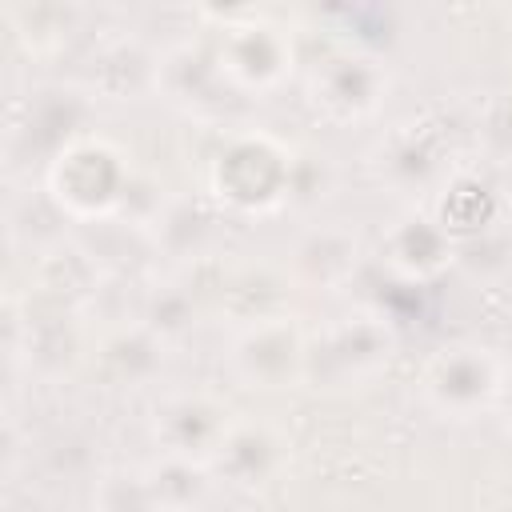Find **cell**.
I'll return each mask as SVG.
<instances>
[{
    "mask_svg": "<svg viewBox=\"0 0 512 512\" xmlns=\"http://www.w3.org/2000/svg\"><path fill=\"white\" fill-rule=\"evenodd\" d=\"M128 188H132L128 164L104 140H76V144H68L52 160V172H48L52 204L64 216H72V220L108 216L112 208H120L128 200Z\"/></svg>",
    "mask_w": 512,
    "mask_h": 512,
    "instance_id": "6da1fadb",
    "label": "cell"
},
{
    "mask_svg": "<svg viewBox=\"0 0 512 512\" xmlns=\"http://www.w3.org/2000/svg\"><path fill=\"white\" fill-rule=\"evenodd\" d=\"M504 388L508 384H504L500 360L468 344L436 352L420 376L424 400L448 420H472L476 412H488L504 396Z\"/></svg>",
    "mask_w": 512,
    "mask_h": 512,
    "instance_id": "7a4b0ae2",
    "label": "cell"
},
{
    "mask_svg": "<svg viewBox=\"0 0 512 512\" xmlns=\"http://www.w3.org/2000/svg\"><path fill=\"white\" fill-rule=\"evenodd\" d=\"M232 372L248 388H292L308 376V340L292 316L252 320L232 344Z\"/></svg>",
    "mask_w": 512,
    "mask_h": 512,
    "instance_id": "3957f363",
    "label": "cell"
},
{
    "mask_svg": "<svg viewBox=\"0 0 512 512\" xmlns=\"http://www.w3.org/2000/svg\"><path fill=\"white\" fill-rule=\"evenodd\" d=\"M236 416L208 392H180L168 396L156 408V444L160 456L172 460H192V464H212L220 444L228 440Z\"/></svg>",
    "mask_w": 512,
    "mask_h": 512,
    "instance_id": "277c9868",
    "label": "cell"
},
{
    "mask_svg": "<svg viewBox=\"0 0 512 512\" xmlns=\"http://www.w3.org/2000/svg\"><path fill=\"white\" fill-rule=\"evenodd\" d=\"M392 356V336L372 316H348L308 344V376L328 384H364Z\"/></svg>",
    "mask_w": 512,
    "mask_h": 512,
    "instance_id": "5b68a950",
    "label": "cell"
},
{
    "mask_svg": "<svg viewBox=\"0 0 512 512\" xmlns=\"http://www.w3.org/2000/svg\"><path fill=\"white\" fill-rule=\"evenodd\" d=\"M216 68L220 76H228L240 88H276L288 68H292V44L276 24H236L224 28L220 36V52H216Z\"/></svg>",
    "mask_w": 512,
    "mask_h": 512,
    "instance_id": "8992f818",
    "label": "cell"
},
{
    "mask_svg": "<svg viewBox=\"0 0 512 512\" xmlns=\"http://www.w3.org/2000/svg\"><path fill=\"white\" fill-rule=\"evenodd\" d=\"M284 456H288V452H284V444H280V436H276L272 428L236 420L232 432H228V440H224L220 452L212 456L208 472L224 476V480H228L232 488H240V492H256V488H268V484L280 476Z\"/></svg>",
    "mask_w": 512,
    "mask_h": 512,
    "instance_id": "52a82bcc",
    "label": "cell"
},
{
    "mask_svg": "<svg viewBox=\"0 0 512 512\" xmlns=\"http://www.w3.org/2000/svg\"><path fill=\"white\" fill-rule=\"evenodd\" d=\"M384 72L368 56H332L312 80L316 104H324L332 116H368L384 96Z\"/></svg>",
    "mask_w": 512,
    "mask_h": 512,
    "instance_id": "ba28073f",
    "label": "cell"
},
{
    "mask_svg": "<svg viewBox=\"0 0 512 512\" xmlns=\"http://www.w3.org/2000/svg\"><path fill=\"white\" fill-rule=\"evenodd\" d=\"M384 256H388V264H392L396 272H404V276H432V272H440V268L448 264L452 244H448V236H444L432 220L408 216V220H400V224L392 228Z\"/></svg>",
    "mask_w": 512,
    "mask_h": 512,
    "instance_id": "9c48e42d",
    "label": "cell"
},
{
    "mask_svg": "<svg viewBox=\"0 0 512 512\" xmlns=\"http://www.w3.org/2000/svg\"><path fill=\"white\" fill-rule=\"evenodd\" d=\"M356 268V240L336 228H316L296 248V280L312 288H336Z\"/></svg>",
    "mask_w": 512,
    "mask_h": 512,
    "instance_id": "30bf717a",
    "label": "cell"
},
{
    "mask_svg": "<svg viewBox=\"0 0 512 512\" xmlns=\"http://www.w3.org/2000/svg\"><path fill=\"white\" fill-rule=\"evenodd\" d=\"M160 352H164V340H156L144 324H136L100 344V364L116 388H140L160 368Z\"/></svg>",
    "mask_w": 512,
    "mask_h": 512,
    "instance_id": "8fae6325",
    "label": "cell"
},
{
    "mask_svg": "<svg viewBox=\"0 0 512 512\" xmlns=\"http://www.w3.org/2000/svg\"><path fill=\"white\" fill-rule=\"evenodd\" d=\"M204 472H208L204 464L160 456V460L144 472V480H148V492H152V500L160 504V512H184L188 504H196V500L208 492Z\"/></svg>",
    "mask_w": 512,
    "mask_h": 512,
    "instance_id": "7c38bea8",
    "label": "cell"
},
{
    "mask_svg": "<svg viewBox=\"0 0 512 512\" xmlns=\"http://www.w3.org/2000/svg\"><path fill=\"white\" fill-rule=\"evenodd\" d=\"M196 308H192V300L184 296V292H176V288H164V292H152L148 296V304H144V328L156 336V340H168V336H180V332H188L196 320Z\"/></svg>",
    "mask_w": 512,
    "mask_h": 512,
    "instance_id": "4fadbf2b",
    "label": "cell"
},
{
    "mask_svg": "<svg viewBox=\"0 0 512 512\" xmlns=\"http://www.w3.org/2000/svg\"><path fill=\"white\" fill-rule=\"evenodd\" d=\"M96 512H160L144 476H112L96 492Z\"/></svg>",
    "mask_w": 512,
    "mask_h": 512,
    "instance_id": "5bb4252c",
    "label": "cell"
},
{
    "mask_svg": "<svg viewBox=\"0 0 512 512\" xmlns=\"http://www.w3.org/2000/svg\"><path fill=\"white\" fill-rule=\"evenodd\" d=\"M504 396H508V412H512V384H508V388H504Z\"/></svg>",
    "mask_w": 512,
    "mask_h": 512,
    "instance_id": "9a60e30c",
    "label": "cell"
}]
</instances>
